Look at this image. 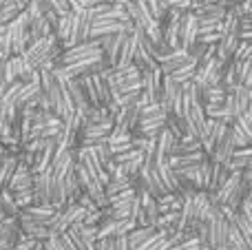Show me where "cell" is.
Masks as SVG:
<instances>
[{
	"label": "cell",
	"instance_id": "cell-12",
	"mask_svg": "<svg viewBox=\"0 0 252 250\" xmlns=\"http://www.w3.org/2000/svg\"><path fill=\"white\" fill-rule=\"evenodd\" d=\"M31 188H33V173H31V168L27 166L25 162L18 159V166H16V171H13L11 180H9L7 190L20 193V190H31Z\"/></svg>",
	"mask_w": 252,
	"mask_h": 250
},
{
	"label": "cell",
	"instance_id": "cell-24",
	"mask_svg": "<svg viewBox=\"0 0 252 250\" xmlns=\"http://www.w3.org/2000/svg\"><path fill=\"white\" fill-rule=\"evenodd\" d=\"M199 149H201V142L197 140V137H192V135H188V133H184L182 137H177V144H175L173 155L192 153V151H199Z\"/></svg>",
	"mask_w": 252,
	"mask_h": 250
},
{
	"label": "cell",
	"instance_id": "cell-8",
	"mask_svg": "<svg viewBox=\"0 0 252 250\" xmlns=\"http://www.w3.org/2000/svg\"><path fill=\"white\" fill-rule=\"evenodd\" d=\"M137 122H139V104L137 102L124 104L113 115V131L111 133H133Z\"/></svg>",
	"mask_w": 252,
	"mask_h": 250
},
{
	"label": "cell",
	"instance_id": "cell-5",
	"mask_svg": "<svg viewBox=\"0 0 252 250\" xmlns=\"http://www.w3.org/2000/svg\"><path fill=\"white\" fill-rule=\"evenodd\" d=\"M75 177H78L80 190H82L84 195H89V197L95 202L97 208H102V206H106V204H109L106 193H104V184H102L97 177L89 175V173L84 171V166H80V164H75Z\"/></svg>",
	"mask_w": 252,
	"mask_h": 250
},
{
	"label": "cell",
	"instance_id": "cell-35",
	"mask_svg": "<svg viewBox=\"0 0 252 250\" xmlns=\"http://www.w3.org/2000/svg\"><path fill=\"white\" fill-rule=\"evenodd\" d=\"M100 2H109V0H78V9H89V7L100 4Z\"/></svg>",
	"mask_w": 252,
	"mask_h": 250
},
{
	"label": "cell",
	"instance_id": "cell-36",
	"mask_svg": "<svg viewBox=\"0 0 252 250\" xmlns=\"http://www.w3.org/2000/svg\"><path fill=\"white\" fill-rule=\"evenodd\" d=\"M66 2H69L71 9H78V0H66Z\"/></svg>",
	"mask_w": 252,
	"mask_h": 250
},
{
	"label": "cell",
	"instance_id": "cell-29",
	"mask_svg": "<svg viewBox=\"0 0 252 250\" xmlns=\"http://www.w3.org/2000/svg\"><path fill=\"white\" fill-rule=\"evenodd\" d=\"M146 7H148V13L155 22H161L166 16V7L161 4V0H146Z\"/></svg>",
	"mask_w": 252,
	"mask_h": 250
},
{
	"label": "cell",
	"instance_id": "cell-3",
	"mask_svg": "<svg viewBox=\"0 0 252 250\" xmlns=\"http://www.w3.org/2000/svg\"><path fill=\"white\" fill-rule=\"evenodd\" d=\"M166 128V111L161 109L159 102H148L139 106V122L133 133L146 137H157V133Z\"/></svg>",
	"mask_w": 252,
	"mask_h": 250
},
{
	"label": "cell",
	"instance_id": "cell-17",
	"mask_svg": "<svg viewBox=\"0 0 252 250\" xmlns=\"http://www.w3.org/2000/svg\"><path fill=\"white\" fill-rule=\"evenodd\" d=\"M155 171H157V177H159L161 186L166 188V193H179V177H177V173L168 166V164L166 162L157 164Z\"/></svg>",
	"mask_w": 252,
	"mask_h": 250
},
{
	"label": "cell",
	"instance_id": "cell-7",
	"mask_svg": "<svg viewBox=\"0 0 252 250\" xmlns=\"http://www.w3.org/2000/svg\"><path fill=\"white\" fill-rule=\"evenodd\" d=\"M58 208L51 206V204H29V206L20 208L18 211V221H31V224H42L49 228L51 219L56 217Z\"/></svg>",
	"mask_w": 252,
	"mask_h": 250
},
{
	"label": "cell",
	"instance_id": "cell-28",
	"mask_svg": "<svg viewBox=\"0 0 252 250\" xmlns=\"http://www.w3.org/2000/svg\"><path fill=\"white\" fill-rule=\"evenodd\" d=\"M232 58L239 62L244 60H252V42H248V40H239L235 47V51H232Z\"/></svg>",
	"mask_w": 252,
	"mask_h": 250
},
{
	"label": "cell",
	"instance_id": "cell-10",
	"mask_svg": "<svg viewBox=\"0 0 252 250\" xmlns=\"http://www.w3.org/2000/svg\"><path fill=\"white\" fill-rule=\"evenodd\" d=\"M64 87H66V97H69V104L73 106L80 113H89L91 111V104H89L87 95H84V89L80 84L78 78H64Z\"/></svg>",
	"mask_w": 252,
	"mask_h": 250
},
{
	"label": "cell",
	"instance_id": "cell-1",
	"mask_svg": "<svg viewBox=\"0 0 252 250\" xmlns=\"http://www.w3.org/2000/svg\"><path fill=\"white\" fill-rule=\"evenodd\" d=\"M62 53V44L56 35H49V38H40L33 40L31 44H27V49L22 51L25 62L31 69L40 71V69H53L58 56Z\"/></svg>",
	"mask_w": 252,
	"mask_h": 250
},
{
	"label": "cell",
	"instance_id": "cell-30",
	"mask_svg": "<svg viewBox=\"0 0 252 250\" xmlns=\"http://www.w3.org/2000/svg\"><path fill=\"white\" fill-rule=\"evenodd\" d=\"M166 9H177V11H190L192 9V0H161Z\"/></svg>",
	"mask_w": 252,
	"mask_h": 250
},
{
	"label": "cell",
	"instance_id": "cell-26",
	"mask_svg": "<svg viewBox=\"0 0 252 250\" xmlns=\"http://www.w3.org/2000/svg\"><path fill=\"white\" fill-rule=\"evenodd\" d=\"M168 75H170V78H173L177 84H186V82H190V80L195 78V62L179 66V69H175L173 73H168Z\"/></svg>",
	"mask_w": 252,
	"mask_h": 250
},
{
	"label": "cell",
	"instance_id": "cell-31",
	"mask_svg": "<svg viewBox=\"0 0 252 250\" xmlns=\"http://www.w3.org/2000/svg\"><path fill=\"white\" fill-rule=\"evenodd\" d=\"M135 197V188H128V190H122V193H115L109 197V206H118V204H124L128 199Z\"/></svg>",
	"mask_w": 252,
	"mask_h": 250
},
{
	"label": "cell",
	"instance_id": "cell-6",
	"mask_svg": "<svg viewBox=\"0 0 252 250\" xmlns=\"http://www.w3.org/2000/svg\"><path fill=\"white\" fill-rule=\"evenodd\" d=\"M9 38H11L13 56H22V51L29 44V16H27V9H20V13L9 22Z\"/></svg>",
	"mask_w": 252,
	"mask_h": 250
},
{
	"label": "cell",
	"instance_id": "cell-18",
	"mask_svg": "<svg viewBox=\"0 0 252 250\" xmlns=\"http://www.w3.org/2000/svg\"><path fill=\"white\" fill-rule=\"evenodd\" d=\"M91 149H93V155H95L97 164H100L111 177V173H113V168H115V162H113V153H111L109 144H106V142H100V144L91 146Z\"/></svg>",
	"mask_w": 252,
	"mask_h": 250
},
{
	"label": "cell",
	"instance_id": "cell-19",
	"mask_svg": "<svg viewBox=\"0 0 252 250\" xmlns=\"http://www.w3.org/2000/svg\"><path fill=\"white\" fill-rule=\"evenodd\" d=\"M106 144H109L113 155L126 153V151L133 149V144H130V133H111V135L106 137Z\"/></svg>",
	"mask_w": 252,
	"mask_h": 250
},
{
	"label": "cell",
	"instance_id": "cell-22",
	"mask_svg": "<svg viewBox=\"0 0 252 250\" xmlns=\"http://www.w3.org/2000/svg\"><path fill=\"white\" fill-rule=\"evenodd\" d=\"M228 175H230V171L226 168V164L213 162V168H210V182H208V190H206V193H215V190L226 182Z\"/></svg>",
	"mask_w": 252,
	"mask_h": 250
},
{
	"label": "cell",
	"instance_id": "cell-25",
	"mask_svg": "<svg viewBox=\"0 0 252 250\" xmlns=\"http://www.w3.org/2000/svg\"><path fill=\"white\" fill-rule=\"evenodd\" d=\"M20 13V7L16 0H0V25H9Z\"/></svg>",
	"mask_w": 252,
	"mask_h": 250
},
{
	"label": "cell",
	"instance_id": "cell-38",
	"mask_svg": "<svg viewBox=\"0 0 252 250\" xmlns=\"http://www.w3.org/2000/svg\"><path fill=\"white\" fill-rule=\"evenodd\" d=\"M109 2H120V0H109Z\"/></svg>",
	"mask_w": 252,
	"mask_h": 250
},
{
	"label": "cell",
	"instance_id": "cell-21",
	"mask_svg": "<svg viewBox=\"0 0 252 250\" xmlns=\"http://www.w3.org/2000/svg\"><path fill=\"white\" fill-rule=\"evenodd\" d=\"M18 159H20L18 153H9L7 157L0 162V190L9 186V180H11L13 171H16V166H18Z\"/></svg>",
	"mask_w": 252,
	"mask_h": 250
},
{
	"label": "cell",
	"instance_id": "cell-37",
	"mask_svg": "<svg viewBox=\"0 0 252 250\" xmlns=\"http://www.w3.org/2000/svg\"><path fill=\"white\" fill-rule=\"evenodd\" d=\"M2 219H7V217H4V211H2V202H0V221Z\"/></svg>",
	"mask_w": 252,
	"mask_h": 250
},
{
	"label": "cell",
	"instance_id": "cell-11",
	"mask_svg": "<svg viewBox=\"0 0 252 250\" xmlns=\"http://www.w3.org/2000/svg\"><path fill=\"white\" fill-rule=\"evenodd\" d=\"M124 4V11L128 13L130 22H133V27H137V29H146V27H151L153 18L151 13H148V7H146V0H133V2H122Z\"/></svg>",
	"mask_w": 252,
	"mask_h": 250
},
{
	"label": "cell",
	"instance_id": "cell-15",
	"mask_svg": "<svg viewBox=\"0 0 252 250\" xmlns=\"http://www.w3.org/2000/svg\"><path fill=\"white\" fill-rule=\"evenodd\" d=\"M252 166V151L250 146H239V149H235L230 153V157H228L226 162V168L230 173H241L244 168Z\"/></svg>",
	"mask_w": 252,
	"mask_h": 250
},
{
	"label": "cell",
	"instance_id": "cell-20",
	"mask_svg": "<svg viewBox=\"0 0 252 250\" xmlns=\"http://www.w3.org/2000/svg\"><path fill=\"white\" fill-rule=\"evenodd\" d=\"M18 224H20V230L25 233V237L35 239V242H44V239L53 237L51 230L42 224H31V221H18Z\"/></svg>",
	"mask_w": 252,
	"mask_h": 250
},
{
	"label": "cell",
	"instance_id": "cell-2",
	"mask_svg": "<svg viewBox=\"0 0 252 250\" xmlns=\"http://www.w3.org/2000/svg\"><path fill=\"white\" fill-rule=\"evenodd\" d=\"M102 56L104 53H102V47L97 44V40H84V42H78L69 49H62L53 69L66 64H80V62H102Z\"/></svg>",
	"mask_w": 252,
	"mask_h": 250
},
{
	"label": "cell",
	"instance_id": "cell-9",
	"mask_svg": "<svg viewBox=\"0 0 252 250\" xmlns=\"http://www.w3.org/2000/svg\"><path fill=\"white\" fill-rule=\"evenodd\" d=\"M182 122H184V128H186L188 135H192V137L199 140L201 131H204V124H206V115H204L201 104L188 106V109L182 113Z\"/></svg>",
	"mask_w": 252,
	"mask_h": 250
},
{
	"label": "cell",
	"instance_id": "cell-32",
	"mask_svg": "<svg viewBox=\"0 0 252 250\" xmlns=\"http://www.w3.org/2000/svg\"><path fill=\"white\" fill-rule=\"evenodd\" d=\"M44 2H47L53 11L60 13V16H62V13H66V11H71V7H69V2H66V0H44Z\"/></svg>",
	"mask_w": 252,
	"mask_h": 250
},
{
	"label": "cell",
	"instance_id": "cell-34",
	"mask_svg": "<svg viewBox=\"0 0 252 250\" xmlns=\"http://www.w3.org/2000/svg\"><path fill=\"white\" fill-rule=\"evenodd\" d=\"M0 137H11V124L4 118H0Z\"/></svg>",
	"mask_w": 252,
	"mask_h": 250
},
{
	"label": "cell",
	"instance_id": "cell-23",
	"mask_svg": "<svg viewBox=\"0 0 252 250\" xmlns=\"http://www.w3.org/2000/svg\"><path fill=\"white\" fill-rule=\"evenodd\" d=\"M155 226H135L133 230H130L126 237H128V246H130V250H135L137 246H142L144 242H146L151 235H155Z\"/></svg>",
	"mask_w": 252,
	"mask_h": 250
},
{
	"label": "cell",
	"instance_id": "cell-33",
	"mask_svg": "<svg viewBox=\"0 0 252 250\" xmlns=\"http://www.w3.org/2000/svg\"><path fill=\"white\" fill-rule=\"evenodd\" d=\"M126 235H115V237H111V242H113V250H130L128 237H126Z\"/></svg>",
	"mask_w": 252,
	"mask_h": 250
},
{
	"label": "cell",
	"instance_id": "cell-4",
	"mask_svg": "<svg viewBox=\"0 0 252 250\" xmlns=\"http://www.w3.org/2000/svg\"><path fill=\"white\" fill-rule=\"evenodd\" d=\"M109 84L113 100L122 93L139 91V69L135 64L113 66V69H109Z\"/></svg>",
	"mask_w": 252,
	"mask_h": 250
},
{
	"label": "cell",
	"instance_id": "cell-14",
	"mask_svg": "<svg viewBox=\"0 0 252 250\" xmlns=\"http://www.w3.org/2000/svg\"><path fill=\"white\" fill-rule=\"evenodd\" d=\"M208 157V155L204 153V151H192V153H184V155H170L168 159H166V164H168L170 168H173L175 173L179 171H186V168H195L199 166L204 159Z\"/></svg>",
	"mask_w": 252,
	"mask_h": 250
},
{
	"label": "cell",
	"instance_id": "cell-13",
	"mask_svg": "<svg viewBox=\"0 0 252 250\" xmlns=\"http://www.w3.org/2000/svg\"><path fill=\"white\" fill-rule=\"evenodd\" d=\"M190 62H195V58L188 51H184V49H173L168 56H164L157 62V66H159V71L164 75H168V73H173L175 69H179V66H184V64H190Z\"/></svg>",
	"mask_w": 252,
	"mask_h": 250
},
{
	"label": "cell",
	"instance_id": "cell-27",
	"mask_svg": "<svg viewBox=\"0 0 252 250\" xmlns=\"http://www.w3.org/2000/svg\"><path fill=\"white\" fill-rule=\"evenodd\" d=\"M0 202H2L4 217H16V215H18V211H20V208H18V206H16V202H13L11 190H7V188L0 190Z\"/></svg>",
	"mask_w": 252,
	"mask_h": 250
},
{
	"label": "cell",
	"instance_id": "cell-16",
	"mask_svg": "<svg viewBox=\"0 0 252 250\" xmlns=\"http://www.w3.org/2000/svg\"><path fill=\"white\" fill-rule=\"evenodd\" d=\"M9 66H11V73H13V80H20V82H31L33 78H38V71L31 69L29 64L25 62L22 56H11L7 58Z\"/></svg>",
	"mask_w": 252,
	"mask_h": 250
}]
</instances>
